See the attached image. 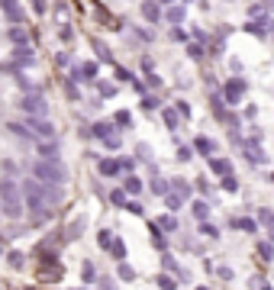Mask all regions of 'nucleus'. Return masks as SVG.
I'll use <instances>...</instances> for the list:
<instances>
[{"label":"nucleus","instance_id":"nucleus-1","mask_svg":"<svg viewBox=\"0 0 274 290\" xmlns=\"http://www.w3.org/2000/svg\"><path fill=\"white\" fill-rule=\"evenodd\" d=\"M0 213L7 216V220H23L26 210H23V190H20V180L13 177H0Z\"/></svg>","mask_w":274,"mask_h":290},{"label":"nucleus","instance_id":"nucleus-2","mask_svg":"<svg viewBox=\"0 0 274 290\" xmlns=\"http://www.w3.org/2000/svg\"><path fill=\"white\" fill-rule=\"evenodd\" d=\"M32 177L39 184H65L68 180V168L62 161H45V158H35L32 161Z\"/></svg>","mask_w":274,"mask_h":290},{"label":"nucleus","instance_id":"nucleus-3","mask_svg":"<svg viewBox=\"0 0 274 290\" xmlns=\"http://www.w3.org/2000/svg\"><path fill=\"white\" fill-rule=\"evenodd\" d=\"M20 110L26 116H49V103H45L42 90H32V94H23L20 97Z\"/></svg>","mask_w":274,"mask_h":290},{"label":"nucleus","instance_id":"nucleus-4","mask_svg":"<svg viewBox=\"0 0 274 290\" xmlns=\"http://www.w3.org/2000/svg\"><path fill=\"white\" fill-rule=\"evenodd\" d=\"M10 65H13V71H29V68L39 65V58H35L32 45L26 42V45H13V52H10Z\"/></svg>","mask_w":274,"mask_h":290},{"label":"nucleus","instance_id":"nucleus-5","mask_svg":"<svg viewBox=\"0 0 274 290\" xmlns=\"http://www.w3.org/2000/svg\"><path fill=\"white\" fill-rule=\"evenodd\" d=\"M26 126L32 129V136H35V139H58L55 123H52L49 116H26Z\"/></svg>","mask_w":274,"mask_h":290},{"label":"nucleus","instance_id":"nucleus-6","mask_svg":"<svg viewBox=\"0 0 274 290\" xmlns=\"http://www.w3.org/2000/svg\"><path fill=\"white\" fill-rule=\"evenodd\" d=\"M35 158L45 161H58V139H35Z\"/></svg>","mask_w":274,"mask_h":290},{"label":"nucleus","instance_id":"nucleus-7","mask_svg":"<svg viewBox=\"0 0 274 290\" xmlns=\"http://www.w3.org/2000/svg\"><path fill=\"white\" fill-rule=\"evenodd\" d=\"M7 132H10L13 139H20V142H35L32 129H29L26 123H23V119H10V123H7Z\"/></svg>","mask_w":274,"mask_h":290},{"label":"nucleus","instance_id":"nucleus-8","mask_svg":"<svg viewBox=\"0 0 274 290\" xmlns=\"http://www.w3.org/2000/svg\"><path fill=\"white\" fill-rule=\"evenodd\" d=\"M0 10L7 13V20H13V26H23V10H20V0H0Z\"/></svg>","mask_w":274,"mask_h":290},{"label":"nucleus","instance_id":"nucleus-9","mask_svg":"<svg viewBox=\"0 0 274 290\" xmlns=\"http://www.w3.org/2000/svg\"><path fill=\"white\" fill-rule=\"evenodd\" d=\"M4 35H7V42H10V45H26V42H29V32L23 29V26H7Z\"/></svg>","mask_w":274,"mask_h":290},{"label":"nucleus","instance_id":"nucleus-10","mask_svg":"<svg viewBox=\"0 0 274 290\" xmlns=\"http://www.w3.org/2000/svg\"><path fill=\"white\" fill-rule=\"evenodd\" d=\"M97 171L103 177H116V174H120V161H116V158H97Z\"/></svg>","mask_w":274,"mask_h":290},{"label":"nucleus","instance_id":"nucleus-11","mask_svg":"<svg viewBox=\"0 0 274 290\" xmlns=\"http://www.w3.org/2000/svg\"><path fill=\"white\" fill-rule=\"evenodd\" d=\"M4 261L10 264V268H13V271H23V264H26V255H23V251H4Z\"/></svg>","mask_w":274,"mask_h":290},{"label":"nucleus","instance_id":"nucleus-12","mask_svg":"<svg viewBox=\"0 0 274 290\" xmlns=\"http://www.w3.org/2000/svg\"><path fill=\"white\" fill-rule=\"evenodd\" d=\"M62 90L68 94V100H75V103L81 100V90H78V81H75V78H65V81H62Z\"/></svg>","mask_w":274,"mask_h":290},{"label":"nucleus","instance_id":"nucleus-13","mask_svg":"<svg viewBox=\"0 0 274 290\" xmlns=\"http://www.w3.org/2000/svg\"><path fill=\"white\" fill-rule=\"evenodd\" d=\"M81 281H84V284H97V268H94L90 261L81 264Z\"/></svg>","mask_w":274,"mask_h":290},{"label":"nucleus","instance_id":"nucleus-14","mask_svg":"<svg viewBox=\"0 0 274 290\" xmlns=\"http://www.w3.org/2000/svg\"><path fill=\"white\" fill-rule=\"evenodd\" d=\"M106 251H110V255H113L116 261H123V258H126V242H123V239H113Z\"/></svg>","mask_w":274,"mask_h":290},{"label":"nucleus","instance_id":"nucleus-15","mask_svg":"<svg viewBox=\"0 0 274 290\" xmlns=\"http://www.w3.org/2000/svg\"><path fill=\"white\" fill-rule=\"evenodd\" d=\"M87 132H90L94 139H103V136H110V132H113V126L110 123H94V126H87Z\"/></svg>","mask_w":274,"mask_h":290},{"label":"nucleus","instance_id":"nucleus-16","mask_svg":"<svg viewBox=\"0 0 274 290\" xmlns=\"http://www.w3.org/2000/svg\"><path fill=\"white\" fill-rule=\"evenodd\" d=\"M29 10L35 16H45V13H49V0H29Z\"/></svg>","mask_w":274,"mask_h":290},{"label":"nucleus","instance_id":"nucleus-17","mask_svg":"<svg viewBox=\"0 0 274 290\" xmlns=\"http://www.w3.org/2000/svg\"><path fill=\"white\" fill-rule=\"evenodd\" d=\"M123 190H126V193H133V197H136V193L142 190V180H139V177H133V174H129V177H126V184H123Z\"/></svg>","mask_w":274,"mask_h":290},{"label":"nucleus","instance_id":"nucleus-18","mask_svg":"<svg viewBox=\"0 0 274 290\" xmlns=\"http://www.w3.org/2000/svg\"><path fill=\"white\" fill-rule=\"evenodd\" d=\"M110 203L116 210H123L126 207V190H110Z\"/></svg>","mask_w":274,"mask_h":290},{"label":"nucleus","instance_id":"nucleus-19","mask_svg":"<svg viewBox=\"0 0 274 290\" xmlns=\"http://www.w3.org/2000/svg\"><path fill=\"white\" fill-rule=\"evenodd\" d=\"M49 7L55 10V16H58V20H62V23L68 20V4H65V0H55V4H49Z\"/></svg>","mask_w":274,"mask_h":290},{"label":"nucleus","instance_id":"nucleus-20","mask_svg":"<svg viewBox=\"0 0 274 290\" xmlns=\"http://www.w3.org/2000/svg\"><path fill=\"white\" fill-rule=\"evenodd\" d=\"M0 171H4L7 177H13V174L20 171V168H16V161H13V158H4V161H0Z\"/></svg>","mask_w":274,"mask_h":290},{"label":"nucleus","instance_id":"nucleus-21","mask_svg":"<svg viewBox=\"0 0 274 290\" xmlns=\"http://www.w3.org/2000/svg\"><path fill=\"white\" fill-rule=\"evenodd\" d=\"M110 242H113V232H110V229H100V232H97V245L110 248Z\"/></svg>","mask_w":274,"mask_h":290},{"label":"nucleus","instance_id":"nucleus-22","mask_svg":"<svg viewBox=\"0 0 274 290\" xmlns=\"http://www.w3.org/2000/svg\"><path fill=\"white\" fill-rule=\"evenodd\" d=\"M58 39H62V42H71V39H75V29H71L68 23H62V26H58Z\"/></svg>","mask_w":274,"mask_h":290},{"label":"nucleus","instance_id":"nucleus-23","mask_svg":"<svg viewBox=\"0 0 274 290\" xmlns=\"http://www.w3.org/2000/svg\"><path fill=\"white\" fill-rule=\"evenodd\" d=\"M152 190H155V193H158V197H165V193H168L171 187H168V184H165V180H161V177H155V180H152Z\"/></svg>","mask_w":274,"mask_h":290},{"label":"nucleus","instance_id":"nucleus-24","mask_svg":"<svg viewBox=\"0 0 274 290\" xmlns=\"http://www.w3.org/2000/svg\"><path fill=\"white\" fill-rule=\"evenodd\" d=\"M142 16H145V20H158V7H155V4H142Z\"/></svg>","mask_w":274,"mask_h":290},{"label":"nucleus","instance_id":"nucleus-25","mask_svg":"<svg viewBox=\"0 0 274 290\" xmlns=\"http://www.w3.org/2000/svg\"><path fill=\"white\" fill-rule=\"evenodd\" d=\"M133 277H136V271L129 268L126 261H120V281H133Z\"/></svg>","mask_w":274,"mask_h":290},{"label":"nucleus","instance_id":"nucleus-26","mask_svg":"<svg viewBox=\"0 0 274 290\" xmlns=\"http://www.w3.org/2000/svg\"><path fill=\"white\" fill-rule=\"evenodd\" d=\"M155 284H158L161 290H174V287H177V284H174V277H168V274H161V277H158V281H155Z\"/></svg>","mask_w":274,"mask_h":290},{"label":"nucleus","instance_id":"nucleus-27","mask_svg":"<svg viewBox=\"0 0 274 290\" xmlns=\"http://www.w3.org/2000/svg\"><path fill=\"white\" fill-rule=\"evenodd\" d=\"M71 65V52H58L55 55V68H68Z\"/></svg>","mask_w":274,"mask_h":290},{"label":"nucleus","instance_id":"nucleus-28","mask_svg":"<svg viewBox=\"0 0 274 290\" xmlns=\"http://www.w3.org/2000/svg\"><path fill=\"white\" fill-rule=\"evenodd\" d=\"M155 226H158V229H168V232H174V229H177V223L171 220V216H161V220L155 223Z\"/></svg>","mask_w":274,"mask_h":290},{"label":"nucleus","instance_id":"nucleus-29","mask_svg":"<svg viewBox=\"0 0 274 290\" xmlns=\"http://www.w3.org/2000/svg\"><path fill=\"white\" fill-rule=\"evenodd\" d=\"M103 145H106V149H120V136H116V132H110V136H103Z\"/></svg>","mask_w":274,"mask_h":290},{"label":"nucleus","instance_id":"nucleus-30","mask_svg":"<svg viewBox=\"0 0 274 290\" xmlns=\"http://www.w3.org/2000/svg\"><path fill=\"white\" fill-rule=\"evenodd\" d=\"M123 210H129V213L142 216V203H139V200H126V207H123Z\"/></svg>","mask_w":274,"mask_h":290},{"label":"nucleus","instance_id":"nucleus-31","mask_svg":"<svg viewBox=\"0 0 274 290\" xmlns=\"http://www.w3.org/2000/svg\"><path fill=\"white\" fill-rule=\"evenodd\" d=\"M94 48H97V55L103 58V62H110V52H106V45H103V42H97V39H94Z\"/></svg>","mask_w":274,"mask_h":290},{"label":"nucleus","instance_id":"nucleus-32","mask_svg":"<svg viewBox=\"0 0 274 290\" xmlns=\"http://www.w3.org/2000/svg\"><path fill=\"white\" fill-rule=\"evenodd\" d=\"M97 90H100V97H110L116 87H113V84H103V81H100V84H97Z\"/></svg>","mask_w":274,"mask_h":290},{"label":"nucleus","instance_id":"nucleus-33","mask_svg":"<svg viewBox=\"0 0 274 290\" xmlns=\"http://www.w3.org/2000/svg\"><path fill=\"white\" fill-rule=\"evenodd\" d=\"M113 123H120V126H129V113H126V110H120V113L113 116Z\"/></svg>","mask_w":274,"mask_h":290},{"label":"nucleus","instance_id":"nucleus-34","mask_svg":"<svg viewBox=\"0 0 274 290\" xmlns=\"http://www.w3.org/2000/svg\"><path fill=\"white\" fill-rule=\"evenodd\" d=\"M200 232H204V235H210V239H216L220 232H216V229H213L210 223H204V226H200Z\"/></svg>","mask_w":274,"mask_h":290},{"label":"nucleus","instance_id":"nucleus-35","mask_svg":"<svg viewBox=\"0 0 274 290\" xmlns=\"http://www.w3.org/2000/svg\"><path fill=\"white\" fill-rule=\"evenodd\" d=\"M235 226L245 229V232H252V229H255V223H252V220H235Z\"/></svg>","mask_w":274,"mask_h":290},{"label":"nucleus","instance_id":"nucleus-36","mask_svg":"<svg viewBox=\"0 0 274 290\" xmlns=\"http://www.w3.org/2000/svg\"><path fill=\"white\" fill-rule=\"evenodd\" d=\"M116 81H133V75H129L126 68H116Z\"/></svg>","mask_w":274,"mask_h":290},{"label":"nucleus","instance_id":"nucleus-37","mask_svg":"<svg viewBox=\"0 0 274 290\" xmlns=\"http://www.w3.org/2000/svg\"><path fill=\"white\" fill-rule=\"evenodd\" d=\"M194 213L200 216V220H204V216H207V203H194Z\"/></svg>","mask_w":274,"mask_h":290},{"label":"nucleus","instance_id":"nucleus-38","mask_svg":"<svg viewBox=\"0 0 274 290\" xmlns=\"http://www.w3.org/2000/svg\"><path fill=\"white\" fill-rule=\"evenodd\" d=\"M142 106H145V110H155V106H158V100H155V97H145V100H142Z\"/></svg>","mask_w":274,"mask_h":290},{"label":"nucleus","instance_id":"nucleus-39","mask_svg":"<svg viewBox=\"0 0 274 290\" xmlns=\"http://www.w3.org/2000/svg\"><path fill=\"white\" fill-rule=\"evenodd\" d=\"M97 290H116V287H113V281H106V277H103V281H97Z\"/></svg>","mask_w":274,"mask_h":290},{"label":"nucleus","instance_id":"nucleus-40","mask_svg":"<svg viewBox=\"0 0 274 290\" xmlns=\"http://www.w3.org/2000/svg\"><path fill=\"white\" fill-rule=\"evenodd\" d=\"M197 149H200V152H213V142H207V139H200V142H197Z\"/></svg>","mask_w":274,"mask_h":290},{"label":"nucleus","instance_id":"nucleus-41","mask_svg":"<svg viewBox=\"0 0 274 290\" xmlns=\"http://www.w3.org/2000/svg\"><path fill=\"white\" fill-rule=\"evenodd\" d=\"M213 171L223 174V171H229V165H226V161H213Z\"/></svg>","mask_w":274,"mask_h":290},{"label":"nucleus","instance_id":"nucleus-42","mask_svg":"<svg viewBox=\"0 0 274 290\" xmlns=\"http://www.w3.org/2000/svg\"><path fill=\"white\" fill-rule=\"evenodd\" d=\"M4 251H7V248H4V235H0V255H4Z\"/></svg>","mask_w":274,"mask_h":290},{"label":"nucleus","instance_id":"nucleus-43","mask_svg":"<svg viewBox=\"0 0 274 290\" xmlns=\"http://www.w3.org/2000/svg\"><path fill=\"white\" fill-rule=\"evenodd\" d=\"M271 242H274V229H271Z\"/></svg>","mask_w":274,"mask_h":290},{"label":"nucleus","instance_id":"nucleus-44","mask_svg":"<svg viewBox=\"0 0 274 290\" xmlns=\"http://www.w3.org/2000/svg\"><path fill=\"white\" fill-rule=\"evenodd\" d=\"M29 290H32V287H29Z\"/></svg>","mask_w":274,"mask_h":290},{"label":"nucleus","instance_id":"nucleus-45","mask_svg":"<svg viewBox=\"0 0 274 290\" xmlns=\"http://www.w3.org/2000/svg\"><path fill=\"white\" fill-rule=\"evenodd\" d=\"M78 290H81V287H78Z\"/></svg>","mask_w":274,"mask_h":290}]
</instances>
